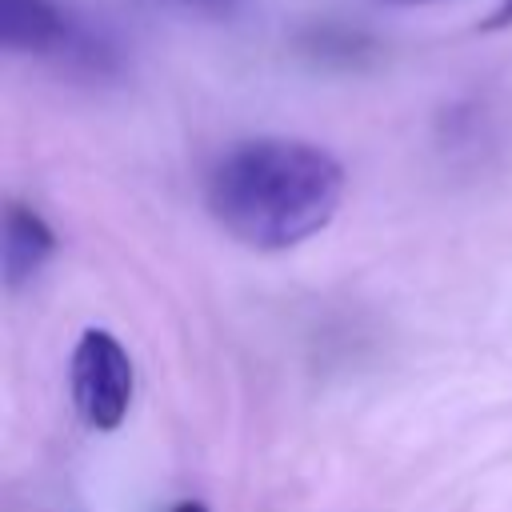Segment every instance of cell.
<instances>
[{
	"instance_id": "obj_1",
	"label": "cell",
	"mask_w": 512,
	"mask_h": 512,
	"mask_svg": "<svg viewBox=\"0 0 512 512\" xmlns=\"http://www.w3.org/2000/svg\"><path fill=\"white\" fill-rule=\"evenodd\" d=\"M344 164L308 140L260 136L228 148L208 172V212L248 248H296L336 216Z\"/></svg>"
},
{
	"instance_id": "obj_2",
	"label": "cell",
	"mask_w": 512,
	"mask_h": 512,
	"mask_svg": "<svg viewBox=\"0 0 512 512\" xmlns=\"http://www.w3.org/2000/svg\"><path fill=\"white\" fill-rule=\"evenodd\" d=\"M132 360L108 328H84L72 348V404L96 432L124 424L132 404Z\"/></svg>"
},
{
	"instance_id": "obj_3",
	"label": "cell",
	"mask_w": 512,
	"mask_h": 512,
	"mask_svg": "<svg viewBox=\"0 0 512 512\" xmlns=\"http://www.w3.org/2000/svg\"><path fill=\"white\" fill-rule=\"evenodd\" d=\"M0 44L16 56L80 60L96 72L112 64L108 48L56 0H0Z\"/></svg>"
},
{
	"instance_id": "obj_4",
	"label": "cell",
	"mask_w": 512,
	"mask_h": 512,
	"mask_svg": "<svg viewBox=\"0 0 512 512\" xmlns=\"http://www.w3.org/2000/svg\"><path fill=\"white\" fill-rule=\"evenodd\" d=\"M56 252V232L48 228V220L28 208V204H8L4 212V284L16 292L20 284H28Z\"/></svg>"
},
{
	"instance_id": "obj_5",
	"label": "cell",
	"mask_w": 512,
	"mask_h": 512,
	"mask_svg": "<svg viewBox=\"0 0 512 512\" xmlns=\"http://www.w3.org/2000/svg\"><path fill=\"white\" fill-rule=\"evenodd\" d=\"M184 4L204 8V12H228V8H232V0H184Z\"/></svg>"
},
{
	"instance_id": "obj_6",
	"label": "cell",
	"mask_w": 512,
	"mask_h": 512,
	"mask_svg": "<svg viewBox=\"0 0 512 512\" xmlns=\"http://www.w3.org/2000/svg\"><path fill=\"white\" fill-rule=\"evenodd\" d=\"M504 24H512V0H508V4H500V8H496V16L488 20V28H504Z\"/></svg>"
},
{
	"instance_id": "obj_7",
	"label": "cell",
	"mask_w": 512,
	"mask_h": 512,
	"mask_svg": "<svg viewBox=\"0 0 512 512\" xmlns=\"http://www.w3.org/2000/svg\"><path fill=\"white\" fill-rule=\"evenodd\" d=\"M172 512H208V508H204L200 500H180V504H176Z\"/></svg>"
},
{
	"instance_id": "obj_8",
	"label": "cell",
	"mask_w": 512,
	"mask_h": 512,
	"mask_svg": "<svg viewBox=\"0 0 512 512\" xmlns=\"http://www.w3.org/2000/svg\"><path fill=\"white\" fill-rule=\"evenodd\" d=\"M404 4H424V0H404Z\"/></svg>"
}]
</instances>
